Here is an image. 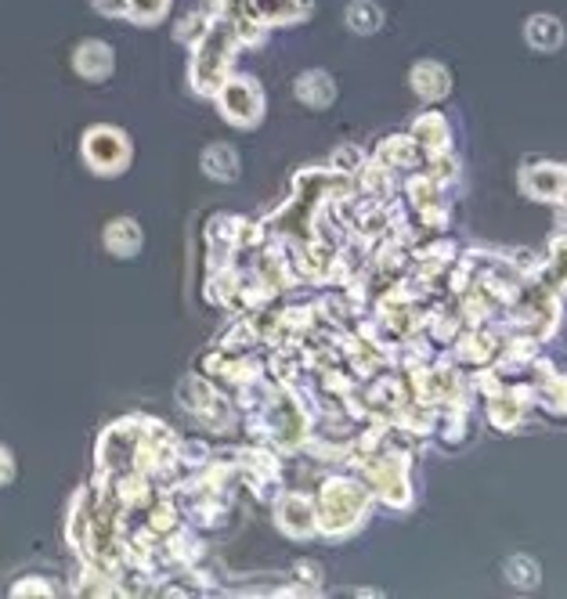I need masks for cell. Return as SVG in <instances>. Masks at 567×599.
<instances>
[{
  "instance_id": "1",
  "label": "cell",
  "mask_w": 567,
  "mask_h": 599,
  "mask_svg": "<svg viewBox=\"0 0 567 599\" xmlns=\"http://www.w3.org/2000/svg\"><path fill=\"white\" fill-rule=\"evenodd\" d=\"M369 502L372 491L366 480L358 477H329L318 488L315 499V520H318V535L326 538H351L361 523L369 520Z\"/></svg>"
},
{
  "instance_id": "2",
  "label": "cell",
  "mask_w": 567,
  "mask_h": 599,
  "mask_svg": "<svg viewBox=\"0 0 567 599\" xmlns=\"http://www.w3.org/2000/svg\"><path fill=\"white\" fill-rule=\"evenodd\" d=\"M239 33L228 19H217L207 26V33L196 40V58H192V91L196 94H217V87L228 80L231 54L239 48Z\"/></svg>"
},
{
  "instance_id": "3",
  "label": "cell",
  "mask_w": 567,
  "mask_h": 599,
  "mask_svg": "<svg viewBox=\"0 0 567 599\" xmlns=\"http://www.w3.org/2000/svg\"><path fill=\"white\" fill-rule=\"evenodd\" d=\"M361 477L372 495L390 509H409L412 506V480H409V451H395V448H376L369 459L358 462Z\"/></svg>"
},
{
  "instance_id": "4",
  "label": "cell",
  "mask_w": 567,
  "mask_h": 599,
  "mask_svg": "<svg viewBox=\"0 0 567 599\" xmlns=\"http://www.w3.org/2000/svg\"><path fill=\"white\" fill-rule=\"evenodd\" d=\"M178 401L188 416L196 422H202L207 430H231V405L213 390L210 379H199V376H188L181 379L178 387Z\"/></svg>"
},
{
  "instance_id": "5",
  "label": "cell",
  "mask_w": 567,
  "mask_h": 599,
  "mask_svg": "<svg viewBox=\"0 0 567 599\" xmlns=\"http://www.w3.org/2000/svg\"><path fill=\"white\" fill-rule=\"evenodd\" d=\"M217 106H221L225 120L236 127H257L265 116V91L250 77H231L217 87Z\"/></svg>"
},
{
  "instance_id": "6",
  "label": "cell",
  "mask_w": 567,
  "mask_h": 599,
  "mask_svg": "<svg viewBox=\"0 0 567 599\" xmlns=\"http://www.w3.org/2000/svg\"><path fill=\"white\" fill-rule=\"evenodd\" d=\"M83 159L91 170L106 173V178H116V173L127 170V163H130V141L123 130H116V127H91L83 138Z\"/></svg>"
},
{
  "instance_id": "7",
  "label": "cell",
  "mask_w": 567,
  "mask_h": 599,
  "mask_svg": "<svg viewBox=\"0 0 567 599\" xmlns=\"http://www.w3.org/2000/svg\"><path fill=\"white\" fill-rule=\"evenodd\" d=\"M138 437H141V416L112 422V427L101 433V441H98V466H101V473H127V470H135Z\"/></svg>"
},
{
  "instance_id": "8",
  "label": "cell",
  "mask_w": 567,
  "mask_h": 599,
  "mask_svg": "<svg viewBox=\"0 0 567 599\" xmlns=\"http://www.w3.org/2000/svg\"><path fill=\"white\" fill-rule=\"evenodd\" d=\"M531 398H535L531 383H506L503 379V387L496 393H488V422L506 433L517 430L528 416Z\"/></svg>"
},
{
  "instance_id": "9",
  "label": "cell",
  "mask_w": 567,
  "mask_h": 599,
  "mask_svg": "<svg viewBox=\"0 0 567 599\" xmlns=\"http://www.w3.org/2000/svg\"><path fill=\"white\" fill-rule=\"evenodd\" d=\"M275 523H279L282 535L297 538V542H304V538H315L318 535L315 499H308V495H300V491L279 495V502H275Z\"/></svg>"
},
{
  "instance_id": "10",
  "label": "cell",
  "mask_w": 567,
  "mask_h": 599,
  "mask_svg": "<svg viewBox=\"0 0 567 599\" xmlns=\"http://www.w3.org/2000/svg\"><path fill=\"white\" fill-rule=\"evenodd\" d=\"M456 358L462 365H474V369H488L491 361H499L503 355V332L496 329H488V326H474L470 332H462L456 336Z\"/></svg>"
},
{
  "instance_id": "11",
  "label": "cell",
  "mask_w": 567,
  "mask_h": 599,
  "mask_svg": "<svg viewBox=\"0 0 567 599\" xmlns=\"http://www.w3.org/2000/svg\"><path fill=\"white\" fill-rule=\"evenodd\" d=\"M564 181H567V170L554 167V163H528L520 170V192L539 199V202H560L564 196Z\"/></svg>"
},
{
  "instance_id": "12",
  "label": "cell",
  "mask_w": 567,
  "mask_h": 599,
  "mask_svg": "<svg viewBox=\"0 0 567 599\" xmlns=\"http://www.w3.org/2000/svg\"><path fill=\"white\" fill-rule=\"evenodd\" d=\"M372 159L376 163H384L387 170H416L427 156L416 144L412 134H395V138H384L380 144H376Z\"/></svg>"
},
{
  "instance_id": "13",
  "label": "cell",
  "mask_w": 567,
  "mask_h": 599,
  "mask_svg": "<svg viewBox=\"0 0 567 599\" xmlns=\"http://www.w3.org/2000/svg\"><path fill=\"white\" fill-rule=\"evenodd\" d=\"M409 83L424 101H441V98H448V91H452V72H448L441 62H434V58H427V62L412 66Z\"/></svg>"
},
{
  "instance_id": "14",
  "label": "cell",
  "mask_w": 567,
  "mask_h": 599,
  "mask_svg": "<svg viewBox=\"0 0 567 599\" xmlns=\"http://www.w3.org/2000/svg\"><path fill=\"white\" fill-rule=\"evenodd\" d=\"M412 138H416L419 149H424L427 159L452 149V130H448V120H445L441 112H424V116H416Z\"/></svg>"
},
{
  "instance_id": "15",
  "label": "cell",
  "mask_w": 567,
  "mask_h": 599,
  "mask_svg": "<svg viewBox=\"0 0 567 599\" xmlns=\"http://www.w3.org/2000/svg\"><path fill=\"white\" fill-rule=\"evenodd\" d=\"M525 40H528L531 51L554 54V51L564 48L567 29H564V22L557 19V14H531V19L525 22Z\"/></svg>"
},
{
  "instance_id": "16",
  "label": "cell",
  "mask_w": 567,
  "mask_h": 599,
  "mask_svg": "<svg viewBox=\"0 0 567 599\" xmlns=\"http://www.w3.org/2000/svg\"><path fill=\"white\" fill-rule=\"evenodd\" d=\"M72 69L80 72L83 80H106L109 72H112V48L109 43H101V40H83L77 54H72Z\"/></svg>"
},
{
  "instance_id": "17",
  "label": "cell",
  "mask_w": 567,
  "mask_h": 599,
  "mask_svg": "<svg viewBox=\"0 0 567 599\" xmlns=\"http://www.w3.org/2000/svg\"><path fill=\"white\" fill-rule=\"evenodd\" d=\"M297 98L308 109H329L337 101V80L326 69H308L297 77Z\"/></svg>"
},
{
  "instance_id": "18",
  "label": "cell",
  "mask_w": 567,
  "mask_h": 599,
  "mask_svg": "<svg viewBox=\"0 0 567 599\" xmlns=\"http://www.w3.org/2000/svg\"><path fill=\"white\" fill-rule=\"evenodd\" d=\"M253 11L265 26H294L311 14V0H253Z\"/></svg>"
},
{
  "instance_id": "19",
  "label": "cell",
  "mask_w": 567,
  "mask_h": 599,
  "mask_svg": "<svg viewBox=\"0 0 567 599\" xmlns=\"http://www.w3.org/2000/svg\"><path fill=\"white\" fill-rule=\"evenodd\" d=\"M106 250L112 257H120V260L138 257V250H141V228H138V221H130V217H116V221L106 228Z\"/></svg>"
},
{
  "instance_id": "20",
  "label": "cell",
  "mask_w": 567,
  "mask_h": 599,
  "mask_svg": "<svg viewBox=\"0 0 567 599\" xmlns=\"http://www.w3.org/2000/svg\"><path fill=\"white\" fill-rule=\"evenodd\" d=\"M539 282L546 289H554V293H567V231L564 236H557L554 242H549V257H546V264H539Z\"/></svg>"
},
{
  "instance_id": "21",
  "label": "cell",
  "mask_w": 567,
  "mask_h": 599,
  "mask_svg": "<svg viewBox=\"0 0 567 599\" xmlns=\"http://www.w3.org/2000/svg\"><path fill=\"white\" fill-rule=\"evenodd\" d=\"M199 163H202V173L213 178V181H236L239 178V152L231 149V144H225V141L210 144V149L202 152Z\"/></svg>"
},
{
  "instance_id": "22",
  "label": "cell",
  "mask_w": 567,
  "mask_h": 599,
  "mask_svg": "<svg viewBox=\"0 0 567 599\" xmlns=\"http://www.w3.org/2000/svg\"><path fill=\"white\" fill-rule=\"evenodd\" d=\"M344 22L351 33L358 37H372V33H380L384 29V8L376 4V0H351L344 11Z\"/></svg>"
},
{
  "instance_id": "23",
  "label": "cell",
  "mask_w": 567,
  "mask_h": 599,
  "mask_svg": "<svg viewBox=\"0 0 567 599\" xmlns=\"http://www.w3.org/2000/svg\"><path fill=\"white\" fill-rule=\"evenodd\" d=\"M503 575L520 592H531L543 586V567L535 557H528V552H514V557L503 563Z\"/></svg>"
},
{
  "instance_id": "24",
  "label": "cell",
  "mask_w": 567,
  "mask_h": 599,
  "mask_svg": "<svg viewBox=\"0 0 567 599\" xmlns=\"http://www.w3.org/2000/svg\"><path fill=\"white\" fill-rule=\"evenodd\" d=\"M531 390H535V398H539V405H546L554 416H567V376L564 372L549 369Z\"/></svg>"
},
{
  "instance_id": "25",
  "label": "cell",
  "mask_w": 567,
  "mask_h": 599,
  "mask_svg": "<svg viewBox=\"0 0 567 599\" xmlns=\"http://www.w3.org/2000/svg\"><path fill=\"white\" fill-rule=\"evenodd\" d=\"M441 181L438 178H430V173L424 170V173H416V178L409 181V202L412 207L424 213V210H434V207H445L441 202Z\"/></svg>"
},
{
  "instance_id": "26",
  "label": "cell",
  "mask_w": 567,
  "mask_h": 599,
  "mask_svg": "<svg viewBox=\"0 0 567 599\" xmlns=\"http://www.w3.org/2000/svg\"><path fill=\"white\" fill-rule=\"evenodd\" d=\"M170 0H127V19L138 26H152L167 14Z\"/></svg>"
},
{
  "instance_id": "27",
  "label": "cell",
  "mask_w": 567,
  "mask_h": 599,
  "mask_svg": "<svg viewBox=\"0 0 567 599\" xmlns=\"http://www.w3.org/2000/svg\"><path fill=\"white\" fill-rule=\"evenodd\" d=\"M361 167H366V156H361V149H355V144H344V149L332 152V170H337V173L355 178Z\"/></svg>"
},
{
  "instance_id": "28",
  "label": "cell",
  "mask_w": 567,
  "mask_h": 599,
  "mask_svg": "<svg viewBox=\"0 0 567 599\" xmlns=\"http://www.w3.org/2000/svg\"><path fill=\"white\" fill-rule=\"evenodd\" d=\"M213 19H207V14H188V19H181L178 22V40H199L202 33H207V26H210Z\"/></svg>"
},
{
  "instance_id": "29",
  "label": "cell",
  "mask_w": 567,
  "mask_h": 599,
  "mask_svg": "<svg viewBox=\"0 0 567 599\" xmlns=\"http://www.w3.org/2000/svg\"><path fill=\"white\" fill-rule=\"evenodd\" d=\"M58 589L54 586H48V581H40V578H33V581H19V586H11V596H54Z\"/></svg>"
},
{
  "instance_id": "30",
  "label": "cell",
  "mask_w": 567,
  "mask_h": 599,
  "mask_svg": "<svg viewBox=\"0 0 567 599\" xmlns=\"http://www.w3.org/2000/svg\"><path fill=\"white\" fill-rule=\"evenodd\" d=\"M297 581H300V586H308L311 592H318V581H322V567H318V563H297Z\"/></svg>"
},
{
  "instance_id": "31",
  "label": "cell",
  "mask_w": 567,
  "mask_h": 599,
  "mask_svg": "<svg viewBox=\"0 0 567 599\" xmlns=\"http://www.w3.org/2000/svg\"><path fill=\"white\" fill-rule=\"evenodd\" d=\"M94 11L112 14V19H127V0H91Z\"/></svg>"
},
{
  "instance_id": "32",
  "label": "cell",
  "mask_w": 567,
  "mask_h": 599,
  "mask_svg": "<svg viewBox=\"0 0 567 599\" xmlns=\"http://www.w3.org/2000/svg\"><path fill=\"white\" fill-rule=\"evenodd\" d=\"M11 480H14V459H11V451L0 445V488L11 485Z\"/></svg>"
},
{
  "instance_id": "33",
  "label": "cell",
  "mask_w": 567,
  "mask_h": 599,
  "mask_svg": "<svg viewBox=\"0 0 567 599\" xmlns=\"http://www.w3.org/2000/svg\"><path fill=\"white\" fill-rule=\"evenodd\" d=\"M557 207H567V181H564V196H560V202H557Z\"/></svg>"
}]
</instances>
